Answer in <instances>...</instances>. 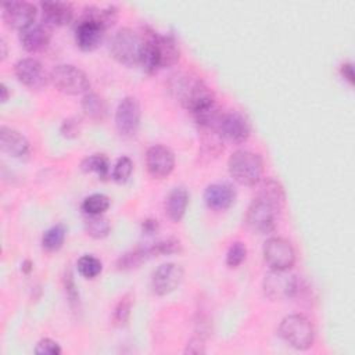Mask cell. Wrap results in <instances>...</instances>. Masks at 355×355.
Returning a JSON list of instances; mask_svg holds the SVG:
<instances>
[{"label": "cell", "mask_w": 355, "mask_h": 355, "mask_svg": "<svg viewBox=\"0 0 355 355\" xmlns=\"http://www.w3.org/2000/svg\"><path fill=\"white\" fill-rule=\"evenodd\" d=\"M171 90L182 105L191 114L216 103L211 89L196 76L179 75L173 79Z\"/></svg>", "instance_id": "1"}, {"label": "cell", "mask_w": 355, "mask_h": 355, "mask_svg": "<svg viewBox=\"0 0 355 355\" xmlns=\"http://www.w3.org/2000/svg\"><path fill=\"white\" fill-rule=\"evenodd\" d=\"M230 176L243 186L259 183L263 173V161L258 153L250 150L234 151L227 161Z\"/></svg>", "instance_id": "2"}, {"label": "cell", "mask_w": 355, "mask_h": 355, "mask_svg": "<svg viewBox=\"0 0 355 355\" xmlns=\"http://www.w3.org/2000/svg\"><path fill=\"white\" fill-rule=\"evenodd\" d=\"M280 337L295 349H308L313 344V326L311 320L301 315L293 313L286 316L279 326Z\"/></svg>", "instance_id": "3"}, {"label": "cell", "mask_w": 355, "mask_h": 355, "mask_svg": "<svg viewBox=\"0 0 355 355\" xmlns=\"http://www.w3.org/2000/svg\"><path fill=\"white\" fill-rule=\"evenodd\" d=\"M50 82L53 86L65 94H82L90 87L87 75L72 64H60L50 71Z\"/></svg>", "instance_id": "4"}, {"label": "cell", "mask_w": 355, "mask_h": 355, "mask_svg": "<svg viewBox=\"0 0 355 355\" xmlns=\"http://www.w3.org/2000/svg\"><path fill=\"white\" fill-rule=\"evenodd\" d=\"M143 37L129 28L116 31L110 43L112 57L123 65H136L140 61Z\"/></svg>", "instance_id": "5"}, {"label": "cell", "mask_w": 355, "mask_h": 355, "mask_svg": "<svg viewBox=\"0 0 355 355\" xmlns=\"http://www.w3.org/2000/svg\"><path fill=\"white\" fill-rule=\"evenodd\" d=\"M265 263L273 270H288L295 263V251L291 243L283 237H270L262 248Z\"/></svg>", "instance_id": "6"}, {"label": "cell", "mask_w": 355, "mask_h": 355, "mask_svg": "<svg viewBox=\"0 0 355 355\" xmlns=\"http://www.w3.org/2000/svg\"><path fill=\"white\" fill-rule=\"evenodd\" d=\"M263 294L270 301H284L293 298L298 290V280L287 270H273L265 276L262 283Z\"/></svg>", "instance_id": "7"}, {"label": "cell", "mask_w": 355, "mask_h": 355, "mask_svg": "<svg viewBox=\"0 0 355 355\" xmlns=\"http://www.w3.org/2000/svg\"><path fill=\"white\" fill-rule=\"evenodd\" d=\"M277 212L279 211L276 208L255 197L247 209L245 223L252 232L258 234L270 233L276 227Z\"/></svg>", "instance_id": "8"}, {"label": "cell", "mask_w": 355, "mask_h": 355, "mask_svg": "<svg viewBox=\"0 0 355 355\" xmlns=\"http://www.w3.org/2000/svg\"><path fill=\"white\" fill-rule=\"evenodd\" d=\"M115 126L122 136L136 135L140 126V104L136 97H123L115 111Z\"/></svg>", "instance_id": "9"}, {"label": "cell", "mask_w": 355, "mask_h": 355, "mask_svg": "<svg viewBox=\"0 0 355 355\" xmlns=\"http://www.w3.org/2000/svg\"><path fill=\"white\" fill-rule=\"evenodd\" d=\"M216 132L220 137L226 139L230 143L240 144L244 143L251 133V128L248 121L237 111L223 112L219 123L216 126Z\"/></svg>", "instance_id": "10"}, {"label": "cell", "mask_w": 355, "mask_h": 355, "mask_svg": "<svg viewBox=\"0 0 355 355\" xmlns=\"http://www.w3.org/2000/svg\"><path fill=\"white\" fill-rule=\"evenodd\" d=\"M183 280V269L173 262L161 263L151 276V288L157 295H166L175 291Z\"/></svg>", "instance_id": "11"}, {"label": "cell", "mask_w": 355, "mask_h": 355, "mask_svg": "<svg viewBox=\"0 0 355 355\" xmlns=\"http://www.w3.org/2000/svg\"><path fill=\"white\" fill-rule=\"evenodd\" d=\"M147 172L155 179H164L175 168V155L171 148L162 144H154L146 151Z\"/></svg>", "instance_id": "12"}, {"label": "cell", "mask_w": 355, "mask_h": 355, "mask_svg": "<svg viewBox=\"0 0 355 355\" xmlns=\"http://www.w3.org/2000/svg\"><path fill=\"white\" fill-rule=\"evenodd\" d=\"M14 72H15L17 79L22 85H25L29 89H35V90L44 87L47 85V82L50 80L43 65L40 64V61H37L36 58H32V57L21 58L19 61H17V64L14 67Z\"/></svg>", "instance_id": "13"}, {"label": "cell", "mask_w": 355, "mask_h": 355, "mask_svg": "<svg viewBox=\"0 0 355 355\" xmlns=\"http://www.w3.org/2000/svg\"><path fill=\"white\" fill-rule=\"evenodd\" d=\"M36 7L29 1H7L3 4V19L7 26L22 31L35 22Z\"/></svg>", "instance_id": "14"}, {"label": "cell", "mask_w": 355, "mask_h": 355, "mask_svg": "<svg viewBox=\"0 0 355 355\" xmlns=\"http://www.w3.org/2000/svg\"><path fill=\"white\" fill-rule=\"evenodd\" d=\"M104 32L105 28H103L100 24L85 15H80L75 28V42L80 50L92 51L101 43Z\"/></svg>", "instance_id": "15"}, {"label": "cell", "mask_w": 355, "mask_h": 355, "mask_svg": "<svg viewBox=\"0 0 355 355\" xmlns=\"http://www.w3.org/2000/svg\"><path fill=\"white\" fill-rule=\"evenodd\" d=\"M0 147L3 153L18 159H25L31 153L28 139L21 132L8 126L0 128Z\"/></svg>", "instance_id": "16"}, {"label": "cell", "mask_w": 355, "mask_h": 355, "mask_svg": "<svg viewBox=\"0 0 355 355\" xmlns=\"http://www.w3.org/2000/svg\"><path fill=\"white\" fill-rule=\"evenodd\" d=\"M51 33L46 24L33 22L25 29L19 31V42L22 47L29 53H37L47 47Z\"/></svg>", "instance_id": "17"}, {"label": "cell", "mask_w": 355, "mask_h": 355, "mask_svg": "<svg viewBox=\"0 0 355 355\" xmlns=\"http://www.w3.org/2000/svg\"><path fill=\"white\" fill-rule=\"evenodd\" d=\"M236 198V190L229 183H212L204 191V201L214 211L227 209Z\"/></svg>", "instance_id": "18"}, {"label": "cell", "mask_w": 355, "mask_h": 355, "mask_svg": "<svg viewBox=\"0 0 355 355\" xmlns=\"http://www.w3.org/2000/svg\"><path fill=\"white\" fill-rule=\"evenodd\" d=\"M40 7L47 24L55 26L67 25L73 17L72 4L67 1H42Z\"/></svg>", "instance_id": "19"}, {"label": "cell", "mask_w": 355, "mask_h": 355, "mask_svg": "<svg viewBox=\"0 0 355 355\" xmlns=\"http://www.w3.org/2000/svg\"><path fill=\"white\" fill-rule=\"evenodd\" d=\"M189 205V191L183 186L173 187L165 201V212L172 222H179L186 214Z\"/></svg>", "instance_id": "20"}, {"label": "cell", "mask_w": 355, "mask_h": 355, "mask_svg": "<svg viewBox=\"0 0 355 355\" xmlns=\"http://www.w3.org/2000/svg\"><path fill=\"white\" fill-rule=\"evenodd\" d=\"M155 37H157V32H154L151 29H148L143 36V47H141L139 64L148 73H154L158 69H161Z\"/></svg>", "instance_id": "21"}, {"label": "cell", "mask_w": 355, "mask_h": 355, "mask_svg": "<svg viewBox=\"0 0 355 355\" xmlns=\"http://www.w3.org/2000/svg\"><path fill=\"white\" fill-rule=\"evenodd\" d=\"M257 198L268 202L277 211H282L286 204V193L280 182L275 179H265L261 182Z\"/></svg>", "instance_id": "22"}, {"label": "cell", "mask_w": 355, "mask_h": 355, "mask_svg": "<svg viewBox=\"0 0 355 355\" xmlns=\"http://www.w3.org/2000/svg\"><path fill=\"white\" fill-rule=\"evenodd\" d=\"M157 50L159 57V67L168 68L179 61L180 50L176 40L169 35H157Z\"/></svg>", "instance_id": "23"}, {"label": "cell", "mask_w": 355, "mask_h": 355, "mask_svg": "<svg viewBox=\"0 0 355 355\" xmlns=\"http://www.w3.org/2000/svg\"><path fill=\"white\" fill-rule=\"evenodd\" d=\"M82 110L86 114L87 118L93 119V121H103L107 116V104L103 100V97H100L96 93H86L82 98Z\"/></svg>", "instance_id": "24"}, {"label": "cell", "mask_w": 355, "mask_h": 355, "mask_svg": "<svg viewBox=\"0 0 355 355\" xmlns=\"http://www.w3.org/2000/svg\"><path fill=\"white\" fill-rule=\"evenodd\" d=\"M153 255L150 252V247L148 245L136 247L135 250H130V251L125 252L123 255H121L119 259L116 261V266L121 270L135 269V268H139L144 261H147Z\"/></svg>", "instance_id": "25"}, {"label": "cell", "mask_w": 355, "mask_h": 355, "mask_svg": "<svg viewBox=\"0 0 355 355\" xmlns=\"http://www.w3.org/2000/svg\"><path fill=\"white\" fill-rule=\"evenodd\" d=\"M67 236V227L62 223H57L53 225L51 227H49L42 237V247L49 251V252H54L58 251L65 240Z\"/></svg>", "instance_id": "26"}, {"label": "cell", "mask_w": 355, "mask_h": 355, "mask_svg": "<svg viewBox=\"0 0 355 355\" xmlns=\"http://www.w3.org/2000/svg\"><path fill=\"white\" fill-rule=\"evenodd\" d=\"M83 172H94L100 179H105L110 173V162L104 154H93L80 162Z\"/></svg>", "instance_id": "27"}, {"label": "cell", "mask_w": 355, "mask_h": 355, "mask_svg": "<svg viewBox=\"0 0 355 355\" xmlns=\"http://www.w3.org/2000/svg\"><path fill=\"white\" fill-rule=\"evenodd\" d=\"M85 230L93 239H104L108 236L111 225L103 215H87L85 219Z\"/></svg>", "instance_id": "28"}, {"label": "cell", "mask_w": 355, "mask_h": 355, "mask_svg": "<svg viewBox=\"0 0 355 355\" xmlns=\"http://www.w3.org/2000/svg\"><path fill=\"white\" fill-rule=\"evenodd\" d=\"M108 208L110 198L101 193L87 196L82 202V211L86 215H103Z\"/></svg>", "instance_id": "29"}, {"label": "cell", "mask_w": 355, "mask_h": 355, "mask_svg": "<svg viewBox=\"0 0 355 355\" xmlns=\"http://www.w3.org/2000/svg\"><path fill=\"white\" fill-rule=\"evenodd\" d=\"M76 268H78V272L85 277V279H94L97 277L101 270H103V263L98 258H96L94 255H82L79 259H78V263H76Z\"/></svg>", "instance_id": "30"}, {"label": "cell", "mask_w": 355, "mask_h": 355, "mask_svg": "<svg viewBox=\"0 0 355 355\" xmlns=\"http://www.w3.org/2000/svg\"><path fill=\"white\" fill-rule=\"evenodd\" d=\"M150 247V252L153 257L157 255H171V254H176L182 250V244L178 239L175 237H168L164 240H159L157 243H153Z\"/></svg>", "instance_id": "31"}, {"label": "cell", "mask_w": 355, "mask_h": 355, "mask_svg": "<svg viewBox=\"0 0 355 355\" xmlns=\"http://www.w3.org/2000/svg\"><path fill=\"white\" fill-rule=\"evenodd\" d=\"M132 171H133V162L129 157L123 155V157H119L114 166H112V179L116 182V183H125L130 175H132Z\"/></svg>", "instance_id": "32"}, {"label": "cell", "mask_w": 355, "mask_h": 355, "mask_svg": "<svg viewBox=\"0 0 355 355\" xmlns=\"http://www.w3.org/2000/svg\"><path fill=\"white\" fill-rule=\"evenodd\" d=\"M247 257V248L241 241L233 243L226 254V263L230 268H237L239 265L243 263V261Z\"/></svg>", "instance_id": "33"}, {"label": "cell", "mask_w": 355, "mask_h": 355, "mask_svg": "<svg viewBox=\"0 0 355 355\" xmlns=\"http://www.w3.org/2000/svg\"><path fill=\"white\" fill-rule=\"evenodd\" d=\"M130 306H132V301L129 300L128 295H125L116 305L115 312H114V322L118 326L126 324L129 315H130Z\"/></svg>", "instance_id": "34"}, {"label": "cell", "mask_w": 355, "mask_h": 355, "mask_svg": "<svg viewBox=\"0 0 355 355\" xmlns=\"http://www.w3.org/2000/svg\"><path fill=\"white\" fill-rule=\"evenodd\" d=\"M35 352L37 355H60L61 354V347L57 341L51 338H42L35 348Z\"/></svg>", "instance_id": "35"}, {"label": "cell", "mask_w": 355, "mask_h": 355, "mask_svg": "<svg viewBox=\"0 0 355 355\" xmlns=\"http://www.w3.org/2000/svg\"><path fill=\"white\" fill-rule=\"evenodd\" d=\"M79 132V123L75 118H69V119H65L61 125V133L65 136V137H75Z\"/></svg>", "instance_id": "36"}, {"label": "cell", "mask_w": 355, "mask_h": 355, "mask_svg": "<svg viewBox=\"0 0 355 355\" xmlns=\"http://www.w3.org/2000/svg\"><path fill=\"white\" fill-rule=\"evenodd\" d=\"M340 72H341V76L348 80L349 83H354V67L351 62H345L340 67Z\"/></svg>", "instance_id": "37"}, {"label": "cell", "mask_w": 355, "mask_h": 355, "mask_svg": "<svg viewBox=\"0 0 355 355\" xmlns=\"http://www.w3.org/2000/svg\"><path fill=\"white\" fill-rule=\"evenodd\" d=\"M141 229L146 234H153L158 230V220L157 219H146L141 223Z\"/></svg>", "instance_id": "38"}, {"label": "cell", "mask_w": 355, "mask_h": 355, "mask_svg": "<svg viewBox=\"0 0 355 355\" xmlns=\"http://www.w3.org/2000/svg\"><path fill=\"white\" fill-rule=\"evenodd\" d=\"M204 344H201L200 340H191L190 344H187V348H186V352H190V354H198V352H204V348H202Z\"/></svg>", "instance_id": "39"}, {"label": "cell", "mask_w": 355, "mask_h": 355, "mask_svg": "<svg viewBox=\"0 0 355 355\" xmlns=\"http://www.w3.org/2000/svg\"><path fill=\"white\" fill-rule=\"evenodd\" d=\"M0 92H1V103H6L7 100H8V97H10V92H8V87L4 85V83H1L0 85Z\"/></svg>", "instance_id": "40"}, {"label": "cell", "mask_w": 355, "mask_h": 355, "mask_svg": "<svg viewBox=\"0 0 355 355\" xmlns=\"http://www.w3.org/2000/svg\"><path fill=\"white\" fill-rule=\"evenodd\" d=\"M0 47H1V58L4 60L6 55H7V49H6V42H4V39L0 40Z\"/></svg>", "instance_id": "41"}]
</instances>
